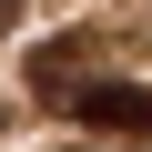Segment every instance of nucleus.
I'll use <instances>...</instances> for the list:
<instances>
[{
	"mask_svg": "<svg viewBox=\"0 0 152 152\" xmlns=\"http://www.w3.org/2000/svg\"><path fill=\"white\" fill-rule=\"evenodd\" d=\"M41 102H61L71 122H102V132H152V91L142 81H102V71H71V51L41 61Z\"/></svg>",
	"mask_w": 152,
	"mask_h": 152,
	"instance_id": "obj_1",
	"label": "nucleus"
},
{
	"mask_svg": "<svg viewBox=\"0 0 152 152\" xmlns=\"http://www.w3.org/2000/svg\"><path fill=\"white\" fill-rule=\"evenodd\" d=\"M0 10H10V0H0Z\"/></svg>",
	"mask_w": 152,
	"mask_h": 152,
	"instance_id": "obj_2",
	"label": "nucleus"
}]
</instances>
